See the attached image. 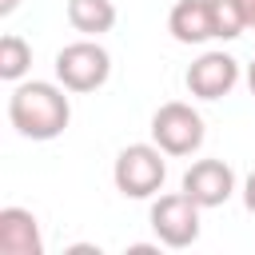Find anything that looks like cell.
Instances as JSON below:
<instances>
[{"label":"cell","mask_w":255,"mask_h":255,"mask_svg":"<svg viewBox=\"0 0 255 255\" xmlns=\"http://www.w3.org/2000/svg\"><path fill=\"white\" fill-rule=\"evenodd\" d=\"M64 92L68 88H56L48 80L16 84L12 96H8V120H12V128L24 139H36V143L64 135V128L72 120V104H68Z\"/></svg>","instance_id":"6da1fadb"},{"label":"cell","mask_w":255,"mask_h":255,"mask_svg":"<svg viewBox=\"0 0 255 255\" xmlns=\"http://www.w3.org/2000/svg\"><path fill=\"white\" fill-rule=\"evenodd\" d=\"M163 147L159 143H128L120 155H116V167H112V179H116V191L128 195V199H151L163 179H167V163H163Z\"/></svg>","instance_id":"7a4b0ae2"},{"label":"cell","mask_w":255,"mask_h":255,"mask_svg":"<svg viewBox=\"0 0 255 255\" xmlns=\"http://www.w3.org/2000/svg\"><path fill=\"white\" fill-rule=\"evenodd\" d=\"M112 76V56L96 40H76L56 52V80L68 92H96Z\"/></svg>","instance_id":"3957f363"},{"label":"cell","mask_w":255,"mask_h":255,"mask_svg":"<svg viewBox=\"0 0 255 255\" xmlns=\"http://www.w3.org/2000/svg\"><path fill=\"white\" fill-rule=\"evenodd\" d=\"M151 139L167 155H191L203 143V116L191 104H183V100L159 104L155 116H151Z\"/></svg>","instance_id":"277c9868"},{"label":"cell","mask_w":255,"mask_h":255,"mask_svg":"<svg viewBox=\"0 0 255 255\" xmlns=\"http://www.w3.org/2000/svg\"><path fill=\"white\" fill-rule=\"evenodd\" d=\"M199 203L187 195V191H175V195H159L151 203V231L163 247H191L199 239Z\"/></svg>","instance_id":"5b68a950"},{"label":"cell","mask_w":255,"mask_h":255,"mask_svg":"<svg viewBox=\"0 0 255 255\" xmlns=\"http://www.w3.org/2000/svg\"><path fill=\"white\" fill-rule=\"evenodd\" d=\"M183 191L199 207H223L235 195V171L223 159H195L183 171Z\"/></svg>","instance_id":"8992f818"},{"label":"cell","mask_w":255,"mask_h":255,"mask_svg":"<svg viewBox=\"0 0 255 255\" xmlns=\"http://www.w3.org/2000/svg\"><path fill=\"white\" fill-rule=\"evenodd\" d=\"M239 84V60L227 52H203L187 68V92L199 100H219Z\"/></svg>","instance_id":"52a82bcc"},{"label":"cell","mask_w":255,"mask_h":255,"mask_svg":"<svg viewBox=\"0 0 255 255\" xmlns=\"http://www.w3.org/2000/svg\"><path fill=\"white\" fill-rule=\"evenodd\" d=\"M0 251L4 255H44L40 223L28 207H4L0 211Z\"/></svg>","instance_id":"ba28073f"},{"label":"cell","mask_w":255,"mask_h":255,"mask_svg":"<svg viewBox=\"0 0 255 255\" xmlns=\"http://www.w3.org/2000/svg\"><path fill=\"white\" fill-rule=\"evenodd\" d=\"M167 32L179 44H203L215 40V24H211V4L207 0H179L167 16Z\"/></svg>","instance_id":"9c48e42d"},{"label":"cell","mask_w":255,"mask_h":255,"mask_svg":"<svg viewBox=\"0 0 255 255\" xmlns=\"http://www.w3.org/2000/svg\"><path fill=\"white\" fill-rule=\"evenodd\" d=\"M68 24L84 36H104L116 28V4L112 0H68Z\"/></svg>","instance_id":"30bf717a"},{"label":"cell","mask_w":255,"mask_h":255,"mask_svg":"<svg viewBox=\"0 0 255 255\" xmlns=\"http://www.w3.org/2000/svg\"><path fill=\"white\" fill-rule=\"evenodd\" d=\"M28 68H32V48H28V40L16 36V32H8V36L0 40V80H12V84H16Z\"/></svg>","instance_id":"8fae6325"},{"label":"cell","mask_w":255,"mask_h":255,"mask_svg":"<svg viewBox=\"0 0 255 255\" xmlns=\"http://www.w3.org/2000/svg\"><path fill=\"white\" fill-rule=\"evenodd\" d=\"M211 4V24H215V40H239L247 28L243 4L239 0H207Z\"/></svg>","instance_id":"7c38bea8"},{"label":"cell","mask_w":255,"mask_h":255,"mask_svg":"<svg viewBox=\"0 0 255 255\" xmlns=\"http://www.w3.org/2000/svg\"><path fill=\"white\" fill-rule=\"evenodd\" d=\"M243 203H247V211L255 215V171L247 175V183H243Z\"/></svg>","instance_id":"4fadbf2b"},{"label":"cell","mask_w":255,"mask_h":255,"mask_svg":"<svg viewBox=\"0 0 255 255\" xmlns=\"http://www.w3.org/2000/svg\"><path fill=\"white\" fill-rule=\"evenodd\" d=\"M243 4V16H247V28H255V0H239Z\"/></svg>","instance_id":"5bb4252c"},{"label":"cell","mask_w":255,"mask_h":255,"mask_svg":"<svg viewBox=\"0 0 255 255\" xmlns=\"http://www.w3.org/2000/svg\"><path fill=\"white\" fill-rule=\"evenodd\" d=\"M20 8V0H0V16H12Z\"/></svg>","instance_id":"9a60e30c"},{"label":"cell","mask_w":255,"mask_h":255,"mask_svg":"<svg viewBox=\"0 0 255 255\" xmlns=\"http://www.w3.org/2000/svg\"><path fill=\"white\" fill-rule=\"evenodd\" d=\"M247 88H251V96H255V60H251V68H247Z\"/></svg>","instance_id":"2e32d148"}]
</instances>
